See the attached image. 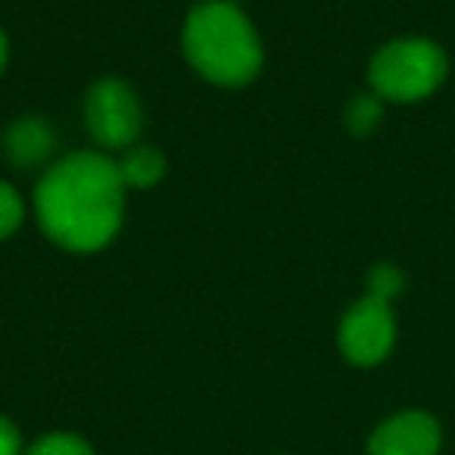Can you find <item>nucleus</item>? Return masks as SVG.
Segmentation results:
<instances>
[{"label": "nucleus", "instance_id": "1", "mask_svg": "<svg viewBox=\"0 0 455 455\" xmlns=\"http://www.w3.org/2000/svg\"><path fill=\"white\" fill-rule=\"evenodd\" d=\"M119 165L100 153H72L60 159L38 184L35 206L44 235L72 253L107 247L122 225Z\"/></svg>", "mask_w": 455, "mask_h": 455}, {"label": "nucleus", "instance_id": "13", "mask_svg": "<svg viewBox=\"0 0 455 455\" xmlns=\"http://www.w3.org/2000/svg\"><path fill=\"white\" fill-rule=\"evenodd\" d=\"M20 449H22L20 430L0 415V455H20Z\"/></svg>", "mask_w": 455, "mask_h": 455}, {"label": "nucleus", "instance_id": "11", "mask_svg": "<svg viewBox=\"0 0 455 455\" xmlns=\"http://www.w3.org/2000/svg\"><path fill=\"white\" fill-rule=\"evenodd\" d=\"M22 221V200L10 184L0 181V241L10 237Z\"/></svg>", "mask_w": 455, "mask_h": 455}, {"label": "nucleus", "instance_id": "2", "mask_svg": "<svg viewBox=\"0 0 455 455\" xmlns=\"http://www.w3.org/2000/svg\"><path fill=\"white\" fill-rule=\"evenodd\" d=\"M184 53L203 78L228 88L247 84L262 66L259 38L231 0L203 4L188 16Z\"/></svg>", "mask_w": 455, "mask_h": 455}, {"label": "nucleus", "instance_id": "14", "mask_svg": "<svg viewBox=\"0 0 455 455\" xmlns=\"http://www.w3.org/2000/svg\"><path fill=\"white\" fill-rule=\"evenodd\" d=\"M4 66H7V38L0 32V72H4Z\"/></svg>", "mask_w": 455, "mask_h": 455}, {"label": "nucleus", "instance_id": "6", "mask_svg": "<svg viewBox=\"0 0 455 455\" xmlns=\"http://www.w3.org/2000/svg\"><path fill=\"white\" fill-rule=\"evenodd\" d=\"M440 449V424L424 411H403L384 421L371 434V455H436Z\"/></svg>", "mask_w": 455, "mask_h": 455}, {"label": "nucleus", "instance_id": "3", "mask_svg": "<svg viewBox=\"0 0 455 455\" xmlns=\"http://www.w3.org/2000/svg\"><path fill=\"white\" fill-rule=\"evenodd\" d=\"M446 78V57L436 44L421 38H405L387 44L371 60V84L378 97L411 103L434 94Z\"/></svg>", "mask_w": 455, "mask_h": 455}, {"label": "nucleus", "instance_id": "15", "mask_svg": "<svg viewBox=\"0 0 455 455\" xmlns=\"http://www.w3.org/2000/svg\"><path fill=\"white\" fill-rule=\"evenodd\" d=\"M231 4H235V0H231Z\"/></svg>", "mask_w": 455, "mask_h": 455}, {"label": "nucleus", "instance_id": "8", "mask_svg": "<svg viewBox=\"0 0 455 455\" xmlns=\"http://www.w3.org/2000/svg\"><path fill=\"white\" fill-rule=\"evenodd\" d=\"M116 165H119L122 184L128 188H153L165 172V159L156 147H132Z\"/></svg>", "mask_w": 455, "mask_h": 455}, {"label": "nucleus", "instance_id": "5", "mask_svg": "<svg viewBox=\"0 0 455 455\" xmlns=\"http://www.w3.org/2000/svg\"><path fill=\"white\" fill-rule=\"evenodd\" d=\"M393 340H396V322L390 303L371 293L359 299L340 324V349L355 365H378L390 353Z\"/></svg>", "mask_w": 455, "mask_h": 455}, {"label": "nucleus", "instance_id": "9", "mask_svg": "<svg viewBox=\"0 0 455 455\" xmlns=\"http://www.w3.org/2000/svg\"><path fill=\"white\" fill-rule=\"evenodd\" d=\"M26 455H94V449L76 434H47L32 443Z\"/></svg>", "mask_w": 455, "mask_h": 455}, {"label": "nucleus", "instance_id": "10", "mask_svg": "<svg viewBox=\"0 0 455 455\" xmlns=\"http://www.w3.org/2000/svg\"><path fill=\"white\" fill-rule=\"evenodd\" d=\"M380 119V103L378 97H355L347 109V125L353 128L355 134H368Z\"/></svg>", "mask_w": 455, "mask_h": 455}, {"label": "nucleus", "instance_id": "7", "mask_svg": "<svg viewBox=\"0 0 455 455\" xmlns=\"http://www.w3.org/2000/svg\"><path fill=\"white\" fill-rule=\"evenodd\" d=\"M4 144L16 165H38L53 150V132L41 119H20L7 132Z\"/></svg>", "mask_w": 455, "mask_h": 455}, {"label": "nucleus", "instance_id": "4", "mask_svg": "<svg viewBox=\"0 0 455 455\" xmlns=\"http://www.w3.org/2000/svg\"><path fill=\"white\" fill-rule=\"evenodd\" d=\"M84 119L97 144L107 150H122V147H132L140 134V103L125 82L103 78L91 88Z\"/></svg>", "mask_w": 455, "mask_h": 455}, {"label": "nucleus", "instance_id": "12", "mask_svg": "<svg viewBox=\"0 0 455 455\" xmlns=\"http://www.w3.org/2000/svg\"><path fill=\"white\" fill-rule=\"evenodd\" d=\"M403 291V275L396 272L393 266H380L371 272V297H380L390 303V297Z\"/></svg>", "mask_w": 455, "mask_h": 455}]
</instances>
